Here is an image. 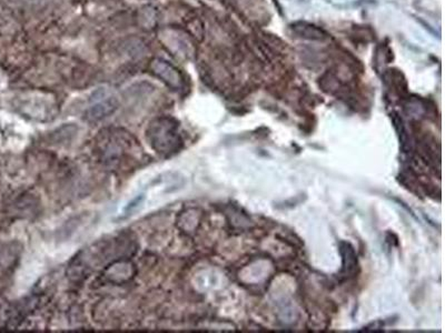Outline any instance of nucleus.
I'll list each match as a JSON object with an SVG mask.
<instances>
[{
    "label": "nucleus",
    "mask_w": 445,
    "mask_h": 333,
    "mask_svg": "<svg viewBox=\"0 0 445 333\" xmlns=\"http://www.w3.org/2000/svg\"><path fill=\"white\" fill-rule=\"evenodd\" d=\"M147 138L151 145L160 154H169L177 150L181 138L177 133V125L169 118L156 119L151 122L147 130Z\"/></svg>",
    "instance_id": "1"
},
{
    "label": "nucleus",
    "mask_w": 445,
    "mask_h": 333,
    "mask_svg": "<svg viewBox=\"0 0 445 333\" xmlns=\"http://www.w3.org/2000/svg\"><path fill=\"white\" fill-rule=\"evenodd\" d=\"M116 109L117 99L113 93L107 89H98L96 93H94L88 104L87 118L93 122H98L111 116Z\"/></svg>",
    "instance_id": "2"
},
{
    "label": "nucleus",
    "mask_w": 445,
    "mask_h": 333,
    "mask_svg": "<svg viewBox=\"0 0 445 333\" xmlns=\"http://www.w3.org/2000/svg\"><path fill=\"white\" fill-rule=\"evenodd\" d=\"M151 69L153 73L162 79L169 87L181 89L183 87V77L174 66L163 59H155L151 61Z\"/></svg>",
    "instance_id": "3"
},
{
    "label": "nucleus",
    "mask_w": 445,
    "mask_h": 333,
    "mask_svg": "<svg viewBox=\"0 0 445 333\" xmlns=\"http://www.w3.org/2000/svg\"><path fill=\"white\" fill-rule=\"evenodd\" d=\"M340 253L343 257V271L345 275H352L355 273L356 266H358V260H356V255H355L354 250L349 244H340Z\"/></svg>",
    "instance_id": "4"
},
{
    "label": "nucleus",
    "mask_w": 445,
    "mask_h": 333,
    "mask_svg": "<svg viewBox=\"0 0 445 333\" xmlns=\"http://www.w3.org/2000/svg\"><path fill=\"white\" fill-rule=\"evenodd\" d=\"M144 200H145V196L144 194H138L137 197H135L134 199L131 200V203L125 207L124 209V212H122V217H120V219H125V218H129V216L133 215L136 210H138L142 205L144 203Z\"/></svg>",
    "instance_id": "5"
}]
</instances>
